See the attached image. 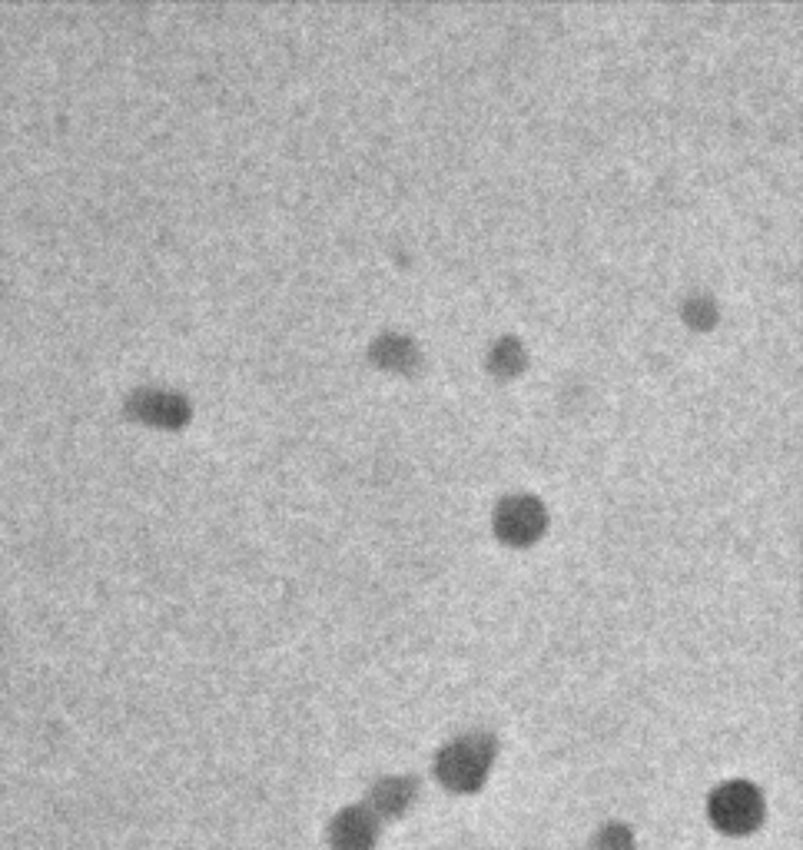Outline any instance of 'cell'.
Masks as SVG:
<instances>
[{
  "mask_svg": "<svg viewBox=\"0 0 803 850\" xmlns=\"http://www.w3.org/2000/svg\"><path fill=\"white\" fill-rule=\"evenodd\" d=\"M541 525V512L535 502H508L502 509V532L508 538H528Z\"/></svg>",
  "mask_w": 803,
  "mask_h": 850,
  "instance_id": "cell-1",
  "label": "cell"
}]
</instances>
